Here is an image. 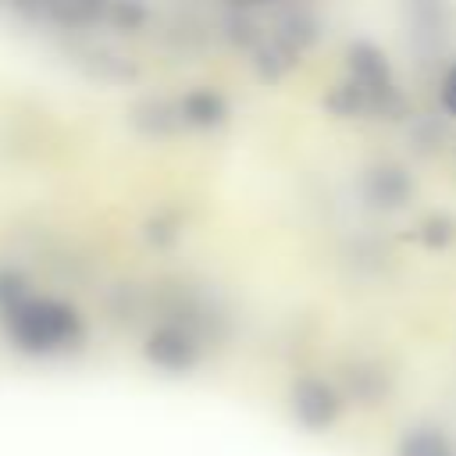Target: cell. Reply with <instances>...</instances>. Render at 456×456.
Returning <instances> with one entry per match:
<instances>
[{
    "instance_id": "1",
    "label": "cell",
    "mask_w": 456,
    "mask_h": 456,
    "mask_svg": "<svg viewBox=\"0 0 456 456\" xmlns=\"http://www.w3.org/2000/svg\"><path fill=\"white\" fill-rule=\"evenodd\" d=\"M0 321L7 328L11 346L21 353H32V356L75 349L86 335L78 310L64 299H53V296H28L14 310L0 314Z\"/></svg>"
},
{
    "instance_id": "2",
    "label": "cell",
    "mask_w": 456,
    "mask_h": 456,
    "mask_svg": "<svg viewBox=\"0 0 456 456\" xmlns=\"http://www.w3.org/2000/svg\"><path fill=\"white\" fill-rule=\"evenodd\" d=\"M146 360L153 367H164V370H189L200 356V346L192 338V331H185L182 324H160L157 331H150L146 346H142Z\"/></svg>"
},
{
    "instance_id": "3",
    "label": "cell",
    "mask_w": 456,
    "mask_h": 456,
    "mask_svg": "<svg viewBox=\"0 0 456 456\" xmlns=\"http://www.w3.org/2000/svg\"><path fill=\"white\" fill-rule=\"evenodd\" d=\"M360 192H363V200H367L370 207H378V210H395V207L410 203V196H413V178H410V171L399 167V164H374V167L363 171Z\"/></svg>"
},
{
    "instance_id": "4",
    "label": "cell",
    "mask_w": 456,
    "mask_h": 456,
    "mask_svg": "<svg viewBox=\"0 0 456 456\" xmlns=\"http://www.w3.org/2000/svg\"><path fill=\"white\" fill-rule=\"evenodd\" d=\"M292 410H296V417L306 428L321 431V428H328L338 417L342 399H338V392L328 381H321V378H299L292 385Z\"/></svg>"
},
{
    "instance_id": "5",
    "label": "cell",
    "mask_w": 456,
    "mask_h": 456,
    "mask_svg": "<svg viewBox=\"0 0 456 456\" xmlns=\"http://www.w3.org/2000/svg\"><path fill=\"white\" fill-rule=\"evenodd\" d=\"M342 388H346L349 399H356V403H363V406H378V403L388 399L392 378H388L385 367H378V363H370V360H349V363L342 367Z\"/></svg>"
},
{
    "instance_id": "6",
    "label": "cell",
    "mask_w": 456,
    "mask_h": 456,
    "mask_svg": "<svg viewBox=\"0 0 456 456\" xmlns=\"http://www.w3.org/2000/svg\"><path fill=\"white\" fill-rule=\"evenodd\" d=\"M349 71H353L349 82H356L363 93H381V89H388V61H385L381 50L370 46V43H353V46H349Z\"/></svg>"
},
{
    "instance_id": "7",
    "label": "cell",
    "mask_w": 456,
    "mask_h": 456,
    "mask_svg": "<svg viewBox=\"0 0 456 456\" xmlns=\"http://www.w3.org/2000/svg\"><path fill=\"white\" fill-rule=\"evenodd\" d=\"M128 118H132V125H135L142 135H171V132L182 125L178 103H171V100H164V96H146V100H139Z\"/></svg>"
},
{
    "instance_id": "8",
    "label": "cell",
    "mask_w": 456,
    "mask_h": 456,
    "mask_svg": "<svg viewBox=\"0 0 456 456\" xmlns=\"http://www.w3.org/2000/svg\"><path fill=\"white\" fill-rule=\"evenodd\" d=\"M228 107L214 89H192L189 96L178 100V118L182 125H196V128H210L217 121H224Z\"/></svg>"
},
{
    "instance_id": "9",
    "label": "cell",
    "mask_w": 456,
    "mask_h": 456,
    "mask_svg": "<svg viewBox=\"0 0 456 456\" xmlns=\"http://www.w3.org/2000/svg\"><path fill=\"white\" fill-rule=\"evenodd\" d=\"M317 32H321L317 28V18L310 11H303V7H289V11H278L274 14V36L281 43H289L292 50H303L306 43H314Z\"/></svg>"
},
{
    "instance_id": "10",
    "label": "cell",
    "mask_w": 456,
    "mask_h": 456,
    "mask_svg": "<svg viewBox=\"0 0 456 456\" xmlns=\"http://www.w3.org/2000/svg\"><path fill=\"white\" fill-rule=\"evenodd\" d=\"M86 71L93 75V78H100V82H132L135 75H139V68L125 57V53H118V50H86Z\"/></svg>"
},
{
    "instance_id": "11",
    "label": "cell",
    "mask_w": 456,
    "mask_h": 456,
    "mask_svg": "<svg viewBox=\"0 0 456 456\" xmlns=\"http://www.w3.org/2000/svg\"><path fill=\"white\" fill-rule=\"evenodd\" d=\"M292 64H296V50H292L289 43H281L278 36L253 43V68H256L264 78H281Z\"/></svg>"
},
{
    "instance_id": "12",
    "label": "cell",
    "mask_w": 456,
    "mask_h": 456,
    "mask_svg": "<svg viewBox=\"0 0 456 456\" xmlns=\"http://www.w3.org/2000/svg\"><path fill=\"white\" fill-rule=\"evenodd\" d=\"M367 96L370 93H363L356 82H338L331 93H328V110L331 114H338V118H360V114H367Z\"/></svg>"
},
{
    "instance_id": "13",
    "label": "cell",
    "mask_w": 456,
    "mask_h": 456,
    "mask_svg": "<svg viewBox=\"0 0 456 456\" xmlns=\"http://www.w3.org/2000/svg\"><path fill=\"white\" fill-rule=\"evenodd\" d=\"M221 32H224V39L235 43V46H253V43L260 39V25H256V18H253L249 11H228V14L221 18Z\"/></svg>"
},
{
    "instance_id": "14",
    "label": "cell",
    "mask_w": 456,
    "mask_h": 456,
    "mask_svg": "<svg viewBox=\"0 0 456 456\" xmlns=\"http://www.w3.org/2000/svg\"><path fill=\"white\" fill-rule=\"evenodd\" d=\"M399 456H452V449H449L445 435H438V431L424 428V431L406 435V442H403Z\"/></svg>"
},
{
    "instance_id": "15",
    "label": "cell",
    "mask_w": 456,
    "mask_h": 456,
    "mask_svg": "<svg viewBox=\"0 0 456 456\" xmlns=\"http://www.w3.org/2000/svg\"><path fill=\"white\" fill-rule=\"evenodd\" d=\"M410 142H413L417 153H435V150L445 142V121L435 118V114L417 118V125H413V132H410Z\"/></svg>"
},
{
    "instance_id": "16",
    "label": "cell",
    "mask_w": 456,
    "mask_h": 456,
    "mask_svg": "<svg viewBox=\"0 0 456 456\" xmlns=\"http://www.w3.org/2000/svg\"><path fill=\"white\" fill-rule=\"evenodd\" d=\"M32 292H28V278L14 267H0V314L14 310L18 303H25Z\"/></svg>"
},
{
    "instance_id": "17",
    "label": "cell",
    "mask_w": 456,
    "mask_h": 456,
    "mask_svg": "<svg viewBox=\"0 0 456 456\" xmlns=\"http://www.w3.org/2000/svg\"><path fill=\"white\" fill-rule=\"evenodd\" d=\"M46 14L57 18L61 25H89L103 18V7L100 4H50Z\"/></svg>"
},
{
    "instance_id": "18",
    "label": "cell",
    "mask_w": 456,
    "mask_h": 456,
    "mask_svg": "<svg viewBox=\"0 0 456 456\" xmlns=\"http://www.w3.org/2000/svg\"><path fill=\"white\" fill-rule=\"evenodd\" d=\"M103 18L118 28V32H139L146 25V7L139 4H114V7H103Z\"/></svg>"
},
{
    "instance_id": "19",
    "label": "cell",
    "mask_w": 456,
    "mask_h": 456,
    "mask_svg": "<svg viewBox=\"0 0 456 456\" xmlns=\"http://www.w3.org/2000/svg\"><path fill=\"white\" fill-rule=\"evenodd\" d=\"M420 239L428 246H449L456 239V221L449 214H428L420 221Z\"/></svg>"
},
{
    "instance_id": "20",
    "label": "cell",
    "mask_w": 456,
    "mask_h": 456,
    "mask_svg": "<svg viewBox=\"0 0 456 456\" xmlns=\"http://www.w3.org/2000/svg\"><path fill=\"white\" fill-rule=\"evenodd\" d=\"M146 239L153 242V246H171L175 239H178V217L171 214V210H160V214H153L150 221H146Z\"/></svg>"
},
{
    "instance_id": "21",
    "label": "cell",
    "mask_w": 456,
    "mask_h": 456,
    "mask_svg": "<svg viewBox=\"0 0 456 456\" xmlns=\"http://www.w3.org/2000/svg\"><path fill=\"white\" fill-rule=\"evenodd\" d=\"M442 107L449 110V114H456V64L445 71V78H442Z\"/></svg>"
}]
</instances>
